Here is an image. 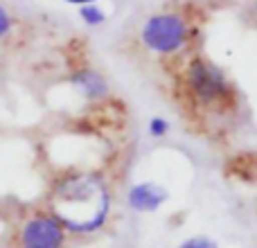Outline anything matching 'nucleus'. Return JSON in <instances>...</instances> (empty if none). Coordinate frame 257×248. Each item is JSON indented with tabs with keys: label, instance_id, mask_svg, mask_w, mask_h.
I'll use <instances>...</instances> for the list:
<instances>
[{
	"label": "nucleus",
	"instance_id": "9d476101",
	"mask_svg": "<svg viewBox=\"0 0 257 248\" xmlns=\"http://www.w3.org/2000/svg\"><path fill=\"white\" fill-rule=\"evenodd\" d=\"M9 32H12V16H9L7 9L0 5V39H5Z\"/></svg>",
	"mask_w": 257,
	"mask_h": 248
},
{
	"label": "nucleus",
	"instance_id": "1a4fd4ad",
	"mask_svg": "<svg viewBox=\"0 0 257 248\" xmlns=\"http://www.w3.org/2000/svg\"><path fill=\"white\" fill-rule=\"evenodd\" d=\"M149 131H151V136H156V138H163V136H167V131H169V124L163 120V117H154L149 124Z\"/></svg>",
	"mask_w": 257,
	"mask_h": 248
},
{
	"label": "nucleus",
	"instance_id": "39448f33",
	"mask_svg": "<svg viewBox=\"0 0 257 248\" xmlns=\"http://www.w3.org/2000/svg\"><path fill=\"white\" fill-rule=\"evenodd\" d=\"M126 201L136 212H156L167 201V192L156 183H138L128 190Z\"/></svg>",
	"mask_w": 257,
	"mask_h": 248
},
{
	"label": "nucleus",
	"instance_id": "7ed1b4c3",
	"mask_svg": "<svg viewBox=\"0 0 257 248\" xmlns=\"http://www.w3.org/2000/svg\"><path fill=\"white\" fill-rule=\"evenodd\" d=\"M66 230L54 214H34L21 226L18 246L21 248H63Z\"/></svg>",
	"mask_w": 257,
	"mask_h": 248
},
{
	"label": "nucleus",
	"instance_id": "0eeeda50",
	"mask_svg": "<svg viewBox=\"0 0 257 248\" xmlns=\"http://www.w3.org/2000/svg\"><path fill=\"white\" fill-rule=\"evenodd\" d=\"M81 18H84L88 25H99V23L104 21V14L99 12L95 5H86V7H81Z\"/></svg>",
	"mask_w": 257,
	"mask_h": 248
},
{
	"label": "nucleus",
	"instance_id": "20e7f679",
	"mask_svg": "<svg viewBox=\"0 0 257 248\" xmlns=\"http://www.w3.org/2000/svg\"><path fill=\"white\" fill-rule=\"evenodd\" d=\"M187 79H190L194 95L205 104L221 102L228 93V81L223 77V72L217 66H212L208 61H201V59H194L190 63Z\"/></svg>",
	"mask_w": 257,
	"mask_h": 248
},
{
	"label": "nucleus",
	"instance_id": "6e6552de",
	"mask_svg": "<svg viewBox=\"0 0 257 248\" xmlns=\"http://www.w3.org/2000/svg\"><path fill=\"white\" fill-rule=\"evenodd\" d=\"M176 248H219L210 237H190L183 244H178Z\"/></svg>",
	"mask_w": 257,
	"mask_h": 248
},
{
	"label": "nucleus",
	"instance_id": "423d86ee",
	"mask_svg": "<svg viewBox=\"0 0 257 248\" xmlns=\"http://www.w3.org/2000/svg\"><path fill=\"white\" fill-rule=\"evenodd\" d=\"M72 81H75L90 99H97V97L106 95V84H104V79L95 70H79L72 77Z\"/></svg>",
	"mask_w": 257,
	"mask_h": 248
},
{
	"label": "nucleus",
	"instance_id": "9b49d317",
	"mask_svg": "<svg viewBox=\"0 0 257 248\" xmlns=\"http://www.w3.org/2000/svg\"><path fill=\"white\" fill-rule=\"evenodd\" d=\"M66 3H72V5H81V7H86V5L95 3V0H66Z\"/></svg>",
	"mask_w": 257,
	"mask_h": 248
},
{
	"label": "nucleus",
	"instance_id": "f03ea898",
	"mask_svg": "<svg viewBox=\"0 0 257 248\" xmlns=\"http://www.w3.org/2000/svg\"><path fill=\"white\" fill-rule=\"evenodd\" d=\"M187 39V25L176 14L151 16L142 27V41L156 52H174Z\"/></svg>",
	"mask_w": 257,
	"mask_h": 248
},
{
	"label": "nucleus",
	"instance_id": "f257e3e1",
	"mask_svg": "<svg viewBox=\"0 0 257 248\" xmlns=\"http://www.w3.org/2000/svg\"><path fill=\"white\" fill-rule=\"evenodd\" d=\"M108 214L111 194L95 174H70L54 187V217L66 232H97L108 221Z\"/></svg>",
	"mask_w": 257,
	"mask_h": 248
}]
</instances>
